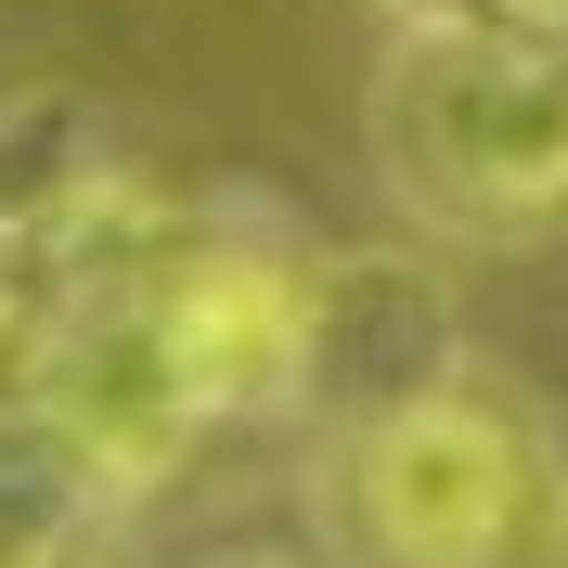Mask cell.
<instances>
[{
	"mask_svg": "<svg viewBox=\"0 0 568 568\" xmlns=\"http://www.w3.org/2000/svg\"><path fill=\"white\" fill-rule=\"evenodd\" d=\"M375 181L439 246H530L568 220V39L400 27L375 78Z\"/></svg>",
	"mask_w": 568,
	"mask_h": 568,
	"instance_id": "6da1fadb",
	"label": "cell"
},
{
	"mask_svg": "<svg viewBox=\"0 0 568 568\" xmlns=\"http://www.w3.org/2000/svg\"><path fill=\"white\" fill-rule=\"evenodd\" d=\"M311 517H323V568H530L568 530V491H556V439L465 375L362 439H323Z\"/></svg>",
	"mask_w": 568,
	"mask_h": 568,
	"instance_id": "7a4b0ae2",
	"label": "cell"
},
{
	"mask_svg": "<svg viewBox=\"0 0 568 568\" xmlns=\"http://www.w3.org/2000/svg\"><path fill=\"white\" fill-rule=\"evenodd\" d=\"M13 414H27L104 504L169 491L181 453L220 426L207 400H194V375H181V336H169V311H155V272H142V258L78 272V284L39 297L27 362H13Z\"/></svg>",
	"mask_w": 568,
	"mask_h": 568,
	"instance_id": "3957f363",
	"label": "cell"
},
{
	"mask_svg": "<svg viewBox=\"0 0 568 568\" xmlns=\"http://www.w3.org/2000/svg\"><path fill=\"white\" fill-rule=\"evenodd\" d=\"M465 388V311L453 272L426 246H336L311 258V336H297V414L323 439L414 414V400Z\"/></svg>",
	"mask_w": 568,
	"mask_h": 568,
	"instance_id": "277c9868",
	"label": "cell"
},
{
	"mask_svg": "<svg viewBox=\"0 0 568 568\" xmlns=\"http://www.w3.org/2000/svg\"><path fill=\"white\" fill-rule=\"evenodd\" d=\"M91 517H104V491H91L27 414H0V568H65Z\"/></svg>",
	"mask_w": 568,
	"mask_h": 568,
	"instance_id": "5b68a950",
	"label": "cell"
},
{
	"mask_svg": "<svg viewBox=\"0 0 568 568\" xmlns=\"http://www.w3.org/2000/svg\"><path fill=\"white\" fill-rule=\"evenodd\" d=\"M27 323H39V297H27V272L0 258V414H13V362H27Z\"/></svg>",
	"mask_w": 568,
	"mask_h": 568,
	"instance_id": "8992f818",
	"label": "cell"
},
{
	"mask_svg": "<svg viewBox=\"0 0 568 568\" xmlns=\"http://www.w3.org/2000/svg\"><path fill=\"white\" fill-rule=\"evenodd\" d=\"M478 27H530V39H568V0H478Z\"/></svg>",
	"mask_w": 568,
	"mask_h": 568,
	"instance_id": "52a82bcc",
	"label": "cell"
},
{
	"mask_svg": "<svg viewBox=\"0 0 568 568\" xmlns=\"http://www.w3.org/2000/svg\"><path fill=\"white\" fill-rule=\"evenodd\" d=\"M400 27H478V0H388Z\"/></svg>",
	"mask_w": 568,
	"mask_h": 568,
	"instance_id": "ba28073f",
	"label": "cell"
},
{
	"mask_svg": "<svg viewBox=\"0 0 568 568\" xmlns=\"http://www.w3.org/2000/svg\"><path fill=\"white\" fill-rule=\"evenodd\" d=\"M207 568H297V556H207Z\"/></svg>",
	"mask_w": 568,
	"mask_h": 568,
	"instance_id": "9c48e42d",
	"label": "cell"
},
{
	"mask_svg": "<svg viewBox=\"0 0 568 568\" xmlns=\"http://www.w3.org/2000/svg\"><path fill=\"white\" fill-rule=\"evenodd\" d=\"M530 568H568V530H556V542H542V556H530Z\"/></svg>",
	"mask_w": 568,
	"mask_h": 568,
	"instance_id": "30bf717a",
	"label": "cell"
}]
</instances>
